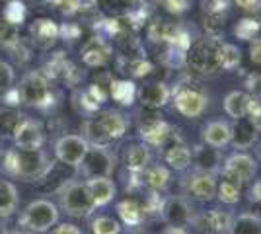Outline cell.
<instances>
[{
	"label": "cell",
	"instance_id": "obj_1",
	"mask_svg": "<svg viewBox=\"0 0 261 234\" xmlns=\"http://www.w3.org/2000/svg\"><path fill=\"white\" fill-rule=\"evenodd\" d=\"M53 168V160L43 148H10L4 154L2 170L12 176V178H20L23 181H39L47 178V174Z\"/></svg>",
	"mask_w": 261,
	"mask_h": 234
},
{
	"label": "cell",
	"instance_id": "obj_2",
	"mask_svg": "<svg viewBox=\"0 0 261 234\" xmlns=\"http://www.w3.org/2000/svg\"><path fill=\"white\" fill-rule=\"evenodd\" d=\"M84 139L88 145L108 146L113 141H119L125 137L129 129V117L119 110H106L98 117H90L82 125Z\"/></svg>",
	"mask_w": 261,
	"mask_h": 234
},
{
	"label": "cell",
	"instance_id": "obj_3",
	"mask_svg": "<svg viewBox=\"0 0 261 234\" xmlns=\"http://www.w3.org/2000/svg\"><path fill=\"white\" fill-rule=\"evenodd\" d=\"M222 41H224L222 37H213V35L197 39L185 53L187 67L191 68L195 74H201V76H215L218 72H222L220 61H218Z\"/></svg>",
	"mask_w": 261,
	"mask_h": 234
},
{
	"label": "cell",
	"instance_id": "obj_4",
	"mask_svg": "<svg viewBox=\"0 0 261 234\" xmlns=\"http://www.w3.org/2000/svg\"><path fill=\"white\" fill-rule=\"evenodd\" d=\"M57 195H59L61 211L66 213L72 219H88L98 209L92 193L88 190L86 179L84 181L82 179H68L57 190Z\"/></svg>",
	"mask_w": 261,
	"mask_h": 234
},
{
	"label": "cell",
	"instance_id": "obj_5",
	"mask_svg": "<svg viewBox=\"0 0 261 234\" xmlns=\"http://www.w3.org/2000/svg\"><path fill=\"white\" fill-rule=\"evenodd\" d=\"M175 110L187 119H197L208 108V92L195 80H181L172 90Z\"/></svg>",
	"mask_w": 261,
	"mask_h": 234
},
{
	"label": "cell",
	"instance_id": "obj_6",
	"mask_svg": "<svg viewBox=\"0 0 261 234\" xmlns=\"http://www.w3.org/2000/svg\"><path fill=\"white\" fill-rule=\"evenodd\" d=\"M59 217H61L59 207L51 199L41 197V199L30 201L23 207V211L18 217V226L33 234H43L51 226L59 224Z\"/></svg>",
	"mask_w": 261,
	"mask_h": 234
},
{
	"label": "cell",
	"instance_id": "obj_7",
	"mask_svg": "<svg viewBox=\"0 0 261 234\" xmlns=\"http://www.w3.org/2000/svg\"><path fill=\"white\" fill-rule=\"evenodd\" d=\"M18 92L20 103L30 108L45 110L53 103V90L49 84V78L41 70H30L25 72L18 86H14Z\"/></svg>",
	"mask_w": 261,
	"mask_h": 234
},
{
	"label": "cell",
	"instance_id": "obj_8",
	"mask_svg": "<svg viewBox=\"0 0 261 234\" xmlns=\"http://www.w3.org/2000/svg\"><path fill=\"white\" fill-rule=\"evenodd\" d=\"M115 164H117V158L113 154V150H109L108 146L90 145L78 170L86 179L111 178V174L115 172Z\"/></svg>",
	"mask_w": 261,
	"mask_h": 234
},
{
	"label": "cell",
	"instance_id": "obj_9",
	"mask_svg": "<svg viewBox=\"0 0 261 234\" xmlns=\"http://www.w3.org/2000/svg\"><path fill=\"white\" fill-rule=\"evenodd\" d=\"M139 137L144 145L150 148H164L172 139H174V127L156 113V110H148L146 115H142L139 121Z\"/></svg>",
	"mask_w": 261,
	"mask_h": 234
},
{
	"label": "cell",
	"instance_id": "obj_10",
	"mask_svg": "<svg viewBox=\"0 0 261 234\" xmlns=\"http://www.w3.org/2000/svg\"><path fill=\"white\" fill-rule=\"evenodd\" d=\"M218 174L222 176V179H230L244 188L257 176V162L253 156L246 154V152H234L222 162V168Z\"/></svg>",
	"mask_w": 261,
	"mask_h": 234
},
{
	"label": "cell",
	"instance_id": "obj_11",
	"mask_svg": "<svg viewBox=\"0 0 261 234\" xmlns=\"http://www.w3.org/2000/svg\"><path fill=\"white\" fill-rule=\"evenodd\" d=\"M88 141L82 135H63L55 143V158L68 168H78L88 152Z\"/></svg>",
	"mask_w": 261,
	"mask_h": 234
},
{
	"label": "cell",
	"instance_id": "obj_12",
	"mask_svg": "<svg viewBox=\"0 0 261 234\" xmlns=\"http://www.w3.org/2000/svg\"><path fill=\"white\" fill-rule=\"evenodd\" d=\"M232 215L222 209H208L195 213L191 219V226L197 234H228L232 224Z\"/></svg>",
	"mask_w": 261,
	"mask_h": 234
},
{
	"label": "cell",
	"instance_id": "obj_13",
	"mask_svg": "<svg viewBox=\"0 0 261 234\" xmlns=\"http://www.w3.org/2000/svg\"><path fill=\"white\" fill-rule=\"evenodd\" d=\"M12 143H14L16 148H25V150L41 148L45 145L43 125L25 115L20 121V125L16 127L14 135H12Z\"/></svg>",
	"mask_w": 261,
	"mask_h": 234
},
{
	"label": "cell",
	"instance_id": "obj_14",
	"mask_svg": "<svg viewBox=\"0 0 261 234\" xmlns=\"http://www.w3.org/2000/svg\"><path fill=\"white\" fill-rule=\"evenodd\" d=\"M160 219L168 226H189L193 219V209L184 197H166L160 205Z\"/></svg>",
	"mask_w": 261,
	"mask_h": 234
},
{
	"label": "cell",
	"instance_id": "obj_15",
	"mask_svg": "<svg viewBox=\"0 0 261 234\" xmlns=\"http://www.w3.org/2000/svg\"><path fill=\"white\" fill-rule=\"evenodd\" d=\"M217 176L203 174V172H193L185 181V193L193 201L208 203V201L217 197Z\"/></svg>",
	"mask_w": 261,
	"mask_h": 234
},
{
	"label": "cell",
	"instance_id": "obj_16",
	"mask_svg": "<svg viewBox=\"0 0 261 234\" xmlns=\"http://www.w3.org/2000/svg\"><path fill=\"white\" fill-rule=\"evenodd\" d=\"M137 98L146 110H160L172 100V90L166 82H146L137 90Z\"/></svg>",
	"mask_w": 261,
	"mask_h": 234
},
{
	"label": "cell",
	"instance_id": "obj_17",
	"mask_svg": "<svg viewBox=\"0 0 261 234\" xmlns=\"http://www.w3.org/2000/svg\"><path fill=\"white\" fill-rule=\"evenodd\" d=\"M191 164L195 166V172L213 174L217 176L222 168V154L218 148H213L208 145H197L191 152Z\"/></svg>",
	"mask_w": 261,
	"mask_h": 234
},
{
	"label": "cell",
	"instance_id": "obj_18",
	"mask_svg": "<svg viewBox=\"0 0 261 234\" xmlns=\"http://www.w3.org/2000/svg\"><path fill=\"white\" fill-rule=\"evenodd\" d=\"M123 164L133 174H142L146 168L152 164V152L150 146L144 143H130L123 150Z\"/></svg>",
	"mask_w": 261,
	"mask_h": 234
},
{
	"label": "cell",
	"instance_id": "obj_19",
	"mask_svg": "<svg viewBox=\"0 0 261 234\" xmlns=\"http://www.w3.org/2000/svg\"><path fill=\"white\" fill-rule=\"evenodd\" d=\"M80 55H82V63L86 67H103L111 59V45L103 37H92L82 47Z\"/></svg>",
	"mask_w": 261,
	"mask_h": 234
},
{
	"label": "cell",
	"instance_id": "obj_20",
	"mask_svg": "<svg viewBox=\"0 0 261 234\" xmlns=\"http://www.w3.org/2000/svg\"><path fill=\"white\" fill-rule=\"evenodd\" d=\"M203 143L213 148H224L230 145L232 139V127L226 119H211L207 121V125H203Z\"/></svg>",
	"mask_w": 261,
	"mask_h": 234
},
{
	"label": "cell",
	"instance_id": "obj_21",
	"mask_svg": "<svg viewBox=\"0 0 261 234\" xmlns=\"http://www.w3.org/2000/svg\"><path fill=\"white\" fill-rule=\"evenodd\" d=\"M232 127V139H230V145L234 146L236 150H248L251 146L257 143V127L248 119V117H242V119H234V123L230 125Z\"/></svg>",
	"mask_w": 261,
	"mask_h": 234
},
{
	"label": "cell",
	"instance_id": "obj_22",
	"mask_svg": "<svg viewBox=\"0 0 261 234\" xmlns=\"http://www.w3.org/2000/svg\"><path fill=\"white\" fill-rule=\"evenodd\" d=\"M164 160L175 172H185L191 166V150L177 137H174L168 145L164 146Z\"/></svg>",
	"mask_w": 261,
	"mask_h": 234
},
{
	"label": "cell",
	"instance_id": "obj_23",
	"mask_svg": "<svg viewBox=\"0 0 261 234\" xmlns=\"http://www.w3.org/2000/svg\"><path fill=\"white\" fill-rule=\"evenodd\" d=\"M88 190L94 197V203L96 207H103L111 201L115 199L117 195V186L113 184L111 178H94V179H86Z\"/></svg>",
	"mask_w": 261,
	"mask_h": 234
},
{
	"label": "cell",
	"instance_id": "obj_24",
	"mask_svg": "<svg viewBox=\"0 0 261 234\" xmlns=\"http://www.w3.org/2000/svg\"><path fill=\"white\" fill-rule=\"evenodd\" d=\"M251 94L244 92V90H234L230 92L228 96L224 98V112L232 119H242V117H248L251 106Z\"/></svg>",
	"mask_w": 261,
	"mask_h": 234
},
{
	"label": "cell",
	"instance_id": "obj_25",
	"mask_svg": "<svg viewBox=\"0 0 261 234\" xmlns=\"http://www.w3.org/2000/svg\"><path fill=\"white\" fill-rule=\"evenodd\" d=\"M141 176H142V184L150 191H154V193H160V191L166 190L170 186V178H172L170 170L164 166V164H150Z\"/></svg>",
	"mask_w": 261,
	"mask_h": 234
},
{
	"label": "cell",
	"instance_id": "obj_26",
	"mask_svg": "<svg viewBox=\"0 0 261 234\" xmlns=\"http://www.w3.org/2000/svg\"><path fill=\"white\" fill-rule=\"evenodd\" d=\"M20 207L18 188L10 179H0V219H10Z\"/></svg>",
	"mask_w": 261,
	"mask_h": 234
},
{
	"label": "cell",
	"instance_id": "obj_27",
	"mask_svg": "<svg viewBox=\"0 0 261 234\" xmlns=\"http://www.w3.org/2000/svg\"><path fill=\"white\" fill-rule=\"evenodd\" d=\"M61 35L59 25L53 20H35L32 25V37L33 41L39 45V47H51L57 41V37Z\"/></svg>",
	"mask_w": 261,
	"mask_h": 234
},
{
	"label": "cell",
	"instance_id": "obj_28",
	"mask_svg": "<svg viewBox=\"0 0 261 234\" xmlns=\"http://www.w3.org/2000/svg\"><path fill=\"white\" fill-rule=\"evenodd\" d=\"M228 234H261V217L257 213H242L232 219Z\"/></svg>",
	"mask_w": 261,
	"mask_h": 234
},
{
	"label": "cell",
	"instance_id": "obj_29",
	"mask_svg": "<svg viewBox=\"0 0 261 234\" xmlns=\"http://www.w3.org/2000/svg\"><path fill=\"white\" fill-rule=\"evenodd\" d=\"M117 213H119L121 221L129 226H139V224L144 221V207H141L137 201L127 199V201H121L117 205Z\"/></svg>",
	"mask_w": 261,
	"mask_h": 234
},
{
	"label": "cell",
	"instance_id": "obj_30",
	"mask_svg": "<svg viewBox=\"0 0 261 234\" xmlns=\"http://www.w3.org/2000/svg\"><path fill=\"white\" fill-rule=\"evenodd\" d=\"M23 113H20L14 108H0V137H10L14 135L16 127L22 121Z\"/></svg>",
	"mask_w": 261,
	"mask_h": 234
},
{
	"label": "cell",
	"instance_id": "obj_31",
	"mask_svg": "<svg viewBox=\"0 0 261 234\" xmlns=\"http://www.w3.org/2000/svg\"><path fill=\"white\" fill-rule=\"evenodd\" d=\"M111 96H113V100L123 103V106H130L133 100L137 98V88L129 80H113L111 82Z\"/></svg>",
	"mask_w": 261,
	"mask_h": 234
},
{
	"label": "cell",
	"instance_id": "obj_32",
	"mask_svg": "<svg viewBox=\"0 0 261 234\" xmlns=\"http://www.w3.org/2000/svg\"><path fill=\"white\" fill-rule=\"evenodd\" d=\"M218 61H220V68L222 70H234L240 65V61H242V53H240V49L236 45L222 41L220 53H218Z\"/></svg>",
	"mask_w": 261,
	"mask_h": 234
},
{
	"label": "cell",
	"instance_id": "obj_33",
	"mask_svg": "<svg viewBox=\"0 0 261 234\" xmlns=\"http://www.w3.org/2000/svg\"><path fill=\"white\" fill-rule=\"evenodd\" d=\"M240 195H242V186L230 181V179H222L217 186V197L222 201V203H226V205L238 203Z\"/></svg>",
	"mask_w": 261,
	"mask_h": 234
},
{
	"label": "cell",
	"instance_id": "obj_34",
	"mask_svg": "<svg viewBox=\"0 0 261 234\" xmlns=\"http://www.w3.org/2000/svg\"><path fill=\"white\" fill-rule=\"evenodd\" d=\"M90 228H92V234H121V223L108 215L96 217L90 224Z\"/></svg>",
	"mask_w": 261,
	"mask_h": 234
},
{
	"label": "cell",
	"instance_id": "obj_35",
	"mask_svg": "<svg viewBox=\"0 0 261 234\" xmlns=\"http://www.w3.org/2000/svg\"><path fill=\"white\" fill-rule=\"evenodd\" d=\"M259 22L257 20H253V18H242L238 23H236V28H234V34L238 39L242 41H251V39H255L257 34H259Z\"/></svg>",
	"mask_w": 261,
	"mask_h": 234
},
{
	"label": "cell",
	"instance_id": "obj_36",
	"mask_svg": "<svg viewBox=\"0 0 261 234\" xmlns=\"http://www.w3.org/2000/svg\"><path fill=\"white\" fill-rule=\"evenodd\" d=\"M57 8L65 14H74V12L90 10L98 4V0H55Z\"/></svg>",
	"mask_w": 261,
	"mask_h": 234
},
{
	"label": "cell",
	"instance_id": "obj_37",
	"mask_svg": "<svg viewBox=\"0 0 261 234\" xmlns=\"http://www.w3.org/2000/svg\"><path fill=\"white\" fill-rule=\"evenodd\" d=\"M23 18H25V6L20 0H10L8 6L4 8V20L18 28L23 22Z\"/></svg>",
	"mask_w": 261,
	"mask_h": 234
},
{
	"label": "cell",
	"instance_id": "obj_38",
	"mask_svg": "<svg viewBox=\"0 0 261 234\" xmlns=\"http://www.w3.org/2000/svg\"><path fill=\"white\" fill-rule=\"evenodd\" d=\"M20 41L18 28L8 23L6 20H0V47H14Z\"/></svg>",
	"mask_w": 261,
	"mask_h": 234
},
{
	"label": "cell",
	"instance_id": "obj_39",
	"mask_svg": "<svg viewBox=\"0 0 261 234\" xmlns=\"http://www.w3.org/2000/svg\"><path fill=\"white\" fill-rule=\"evenodd\" d=\"M14 82H16L14 67L6 61H0V92L4 94L10 88H14Z\"/></svg>",
	"mask_w": 261,
	"mask_h": 234
},
{
	"label": "cell",
	"instance_id": "obj_40",
	"mask_svg": "<svg viewBox=\"0 0 261 234\" xmlns=\"http://www.w3.org/2000/svg\"><path fill=\"white\" fill-rule=\"evenodd\" d=\"M228 0H203L205 16H228Z\"/></svg>",
	"mask_w": 261,
	"mask_h": 234
},
{
	"label": "cell",
	"instance_id": "obj_41",
	"mask_svg": "<svg viewBox=\"0 0 261 234\" xmlns=\"http://www.w3.org/2000/svg\"><path fill=\"white\" fill-rule=\"evenodd\" d=\"M109 10H133L146 4V0H101Z\"/></svg>",
	"mask_w": 261,
	"mask_h": 234
},
{
	"label": "cell",
	"instance_id": "obj_42",
	"mask_svg": "<svg viewBox=\"0 0 261 234\" xmlns=\"http://www.w3.org/2000/svg\"><path fill=\"white\" fill-rule=\"evenodd\" d=\"M162 6L170 14H184L189 10L191 0H162Z\"/></svg>",
	"mask_w": 261,
	"mask_h": 234
},
{
	"label": "cell",
	"instance_id": "obj_43",
	"mask_svg": "<svg viewBox=\"0 0 261 234\" xmlns=\"http://www.w3.org/2000/svg\"><path fill=\"white\" fill-rule=\"evenodd\" d=\"M51 234H84V232H82V228L76 226V224L63 223V224H55V228Z\"/></svg>",
	"mask_w": 261,
	"mask_h": 234
},
{
	"label": "cell",
	"instance_id": "obj_44",
	"mask_svg": "<svg viewBox=\"0 0 261 234\" xmlns=\"http://www.w3.org/2000/svg\"><path fill=\"white\" fill-rule=\"evenodd\" d=\"M236 2V6L242 8V10L246 12H253V14H257L261 10V0H234Z\"/></svg>",
	"mask_w": 261,
	"mask_h": 234
},
{
	"label": "cell",
	"instance_id": "obj_45",
	"mask_svg": "<svg viewBox=\"0 0 261 234\" xmlns=\"http://www.w3.org/2000/svg\"><path fill=\"white\" fill-rule=\"evenodd\" d=\"M250 59H251V63H255V65H261V37H255V39H251Z\"/></svg>",
	"mask_w": 261,
	"mask_h": 234
},
{
	"label": "cell",
	"instance_id": "obj_46",
	"mask_svg": "<svg viewBox=\"0 0 261 234\" xmlns=\"http://www.w3.org/2000/svg\"><path fill=\"white\" fill-rule=\"evenodd\" d=\"M250 199L261 201V179H255V181H253V188L250 190Z\"/></svg>",
	"mask_w": 261,
	"mask_h": 234
},
{
	"label": "cell",
	"instance_id": "obj_47",
	"mask_svg": "<svg viewBox=\"0 0 261 234\" xmlns=\"http://www.w3.org/2000/svg\"><path fill=\"white\" fill-rule=\"evenodd\" d=\"M162 234H189L185 226H166Z\"/></svg>",
	"mask_w": 261,
	"mask_h": 234
},
{
	"label": "cell",
	"instance_id": "obj_48",
	"mask_svg": "<svg viewBox=\"0 0 261 234\" xmlns=\"http://www.w3.org/2000/svg\"><path fill=\"white\" fill-rule=\"evenodd\" d=\"M6 234H33L30 230H23V228H18V230H12V232H6Z\"/></svg>",
	"mask_w": 261,
	"mask_h": 234
},
{
	"label": "cell",
	"instance_id": "obj_49",
	"mask_svg": "<svg viewBox=\"0 0 261 234\" xmlns=\"http://www.w3.org/2000/svg\"><path fill=\"white\" fill-rule=\"evenodd\" d=\"M133 234H148V232H142V230H137V232H133Z\"/></svg>",
	"mask_w": 261,
	"mask_h": 234
}]
</instances>
